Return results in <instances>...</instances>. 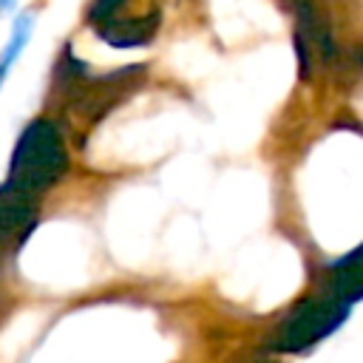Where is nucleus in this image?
Segmentation results:
<instances>
[{
  "label": "nucleus",
  "mask_w": 363,
  "mask_h": 363,
  "mask_svg": "<svg viewBox=\"0 0 363 363\" xmlns=\"http://www.w3.org/2000/svg\"><path fill=\"white\" fill-rule=\"evenodd\" d=\"M65 170H68V150L57 125L51 119H34L14 145L9 176L3 184L37 199L43 190L57 184L65 176Z\"/></svg>",
  "instance_id": "obj_1"
},
{
  "label": "nucleus",
  "mask_w": 363,
  "mask_h": 363,
  "mask_svg": "<svg viewBox=\"0 0 363 363\" xmlns=\"http://www.w3.org/2000/svg\"><path fill=\"white\" fill-rule=\"evenodd\" d=\"M349 315V306H343L335 298H306L292 306V312L284 318V323L269 337L272 352L284 354H301L329 337Z\"/></svg>",
  "instance_id": "obj_2"
},
{
  "label": "nucleus",
  "mask_w": 363,
  "mask_h": 363,
  "mask_svg": "<svg viewBox=\"0 0 363 363\" xmlns=\"http://www.w3.org/2000/svg\"><path fill=\"white\" fill-rule=\"evenodd\" d=\"M295 11H298V34H295V43H298V60H301V74H309V51H320L323 60H332L335 57V40H332V31L329 26L323 23V17L315 11V3L312 0H295Z\"/></svg>",
  "instance_id": "obj_3"
},
{
  "label": "nucleus",
  "mask_w": 363,
  "mask_h": 363,
  "mask_svg": "<svg viewBox=\"0 0 363 363\" xmlns=\"http://www.w3.org/2000/svg\"><path fill=\"white\" fill-rule=\"evenodd\" d=\"M159 20L162 14L156 9L139 17H130V20H108L99 26V37L108 40L113 48H136V45H145L156 34Z\"/></svg>",
  "instance_id": "obj_4"
},
{
  "label": "nucleus",
  "mask_w": 363,
  "mask_h": 363,
  "mask_svg": "<svg viewBox=\"0 0 363 363\" xmlns=\"http://www.w3.org/2000/svg\"><path fill=\"white\" fill-rule=\"evenodd\" d=\"M329 298L340 301L343 306H352L363 298V244L332 264Z\"/></svg>",
  "instance_id": "obj_5"
},
{
  "label": "nucleus",
  "mask_w": 363,
  "mask_h": 363,
  "mask_svg": "<svg viewBox=\"0 0 363 363\" xmlns=\"http://www.w3.org/2000/svg\"><path fill=\"white\" fill-rule=\"evenodd\" d=\"M37 213V199L26 196L9 184L0 187V247L6 238H11L17 230L28 227Z\"/></svg>",
  "instance_id": "obj_6"
},
{
  "label": "nucleus",
  "mask_w": 363,
  "mask_h": 363,
  "mask_svg": "<svg viewBox=\"0 0 363 363\" xmlns=\"http://www.w3.org/2000/svg\"><path fill=\"white\" fill-rule=\"evenodd\" d=\"M28 31H31V17L26 14V17H20V20L14 23V31H11V37H9V45H6V51L0 54V85H3V79H6V74H9V68H11V62L20 57L26 40H28Z\"/></svg>",
  "instance_id": "obj_7"
},
{
  "label": "nucleus",
  "mask_w": 363,
  "mask_h": 363,
  "mask_svg": "<svg viewBox=\"0 0 363 363\" xmlns=\"http://www.w3.org/2000/svg\"><path fill=\"white\" fill-rule=\"evenodd\" d=\"M122 3H125V0H94V6L88 9V23H94V26L108 23V20L113 17V11H116Z\"/></svg>",
  "instance_id": "obj_8"
},
{
  "label": "nucleus",
  "mask_w": 363,
  "mask_h": 363,
  "mask_svg": "<svg viewBox=\"0 0 363 363\" xmlns=\"http://www.w3.org/2000/svg\"><path fill=\"white\" fill-rule=\"evenodd\" d=\"M360 60H363V54H360Z\"/></svg>",
  "instance_id": "obj_9"
}]
</instances>
